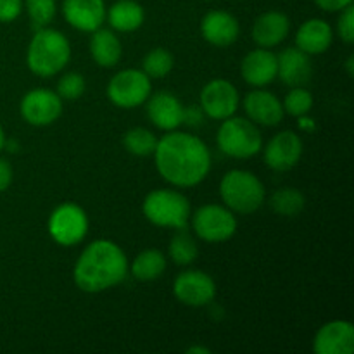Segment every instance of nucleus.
I'll return each instance as SVG.
<instances>
[{
    "mask_svg": "<svg viewBox=\"0 0 354 354\" xmlns=\"http://www.w3.org/2000/svg\"><path fill=\"white\" fill-rule=\"evenodd\" d=\"M154 162L159 175L180 189L196 187L211 169V154L199 137L171 130L158 140Z\"/></svg>",
    "mask_w": 354,
    "mask_h": 354,
    "instance_id": "obj_1",
    "label": "nucleus"
},
{
    "mask_svg": "<svg viewBox=\"0 0 354 354\" xmlns=\"http://www.w3.org/2000/svg\"><path fill=\"white\" fill-rule=\"evenodd\" d=\"M128 259L120 245L99 239L83 249L73 270V280L83 292H102L124 280Z\"/></svg>",
    "mask_w": 354,
    "mask_h": 354,
    "instance_id": "obj_2",
    "label": "nucleus"
},
{
    "mask_svg": "<svg viewBox=\"0 0 354 354\" xmlns=\"http://www.w3.org/2000/svg\"><path fill=\"white\" fill-rule=\"evenodd\" d=\"M71 57L68 38L57 30L45 26L37 30L26 52L28 68L33 75L50 78L64 69Z\"/></svg>",
    "mask_w": 354,
    "mask_h": 354,
    "instance_id": "obj_3",
    "label": "nucleus"
},
{
    "mask_svg": "<svg viewBox=\"0 0 354 354\" xmlns=\"http://www.w3.org/2000/svg\"><path fill=\"white\" fill-rule=\"evenodd\" d=\"M220 194L225 206L241 214H251L265 203V187L258 176L244 169H232L221 178Z\"/></svg>",
    "mask_w": 354,
    "mask_h": 354,
    "instance_id": "obj_4",
    "label": "nucleus"
},
{
    "mask_svg": "<svg viewBox=\"0 0 354 354\" xmlns=\"http://www.w3.org/2000/svg\"><path fill=\"white\" fill-rule=\"evenodd\" d=\"M144 216L158 227L185 230L190 216V204L183 194L175 190H152L144 201Z\"/></svg>",
    "mask_w": 354,
    "mask_h": 354,
    "instance_id": "obj_5",
    "label": "nucleus"
},
{
    "mask_svg": "<svg viewBox=\"0 0 354 354\" xmlns=\"http://www.w3.org/2000/svg\"><path fill=\"white\" fill-rule=\"evenodd\" d=\"M218 147L235 159H249L263 147L261 133L251 120L227 118L218 130Z\"/></svg>",
    "mask_w": 354,
    "mask_h": 354,
    "instance_id": "obj_6",
    "label": "nucleus"
},
{
    "mask_svg": "<svg viewBox=\"0 0 354 354\" xmlns=\"http://www.w3.org/2000/svg\"><path fill=\"white\" fill-rule=\"evenodd\" d=\"M151 78L140 69H123L111 78L107 95L114 106L133 109L151 97Z\"/></svg>",
    "mask_w": 354,
    "mask_h": 354,
    "instance_id": "obj_7",
    "label": "nucleus"
},
{
    "mask_svg": "<svg viewBox=\"0 0 354 354\" xmlns=\"http://www.w3.org/2000/svg\"><path fill=\"white\" fill-rule=\"evenodd\" d=\"M192 227L197 237L204 242H225L237 232V220L228 207L206 204L199 207L192 218Z\"/></svg>",
    "mask_w": 354,
    "mask_h": 354,
    "instance_id": "obj_8",
    "label": "nucleus"
},
{
    "mask_svg": "<svg viewBox=\"0 0 354 354\" xmlns=\"http://www.w3.org/2000/svg\"><path fill=\"white\" fill-rule=\"evenodd\" d=\"M88 220L85 211L73 203H64L55 207L48 220V232L61 245H75L85 239Z\"/></svg>",
    "mask_w": 354,
    "mask_h": 354,
    "instance_id": "obj_9",
    "label": "nucleus"
},
{
    "mask_svg": "<svg viewBox=\"0 0 354 354\" xmlns=\"http://www.w3.org/2000/svg\"><path fill=\"white\" fill-rule=\"evenodd\" d=\"M21 116L33 127H47L62 114V99L48 88L30 90L21 100Z\"/></svg>",
    "mask_w": 354,
    "mask_h": 354,
    "instance_id": "obj_10",
    "label": "nucleus"
},
{
    "mask_svg": "<svg viewBox=\"0 0 354 354\" xmlns=\"http://www.w3.org/2000/svg\"><path fill=\"white\" fill-rule=\"evenodd\" d=\"M173 292L180 303L199 308L206 306L214 299L216 286L207 273L199 272V270H189L176 277L175 283H173Z\"/></svg>",
    "mask_w": 354,
    "mask_h": 354,
    "instance_id": "obj_11",
    "label": "nucleus"
},
{
    "mask_svg": "<svg viewBox=\"0 0 354 354\" xmlns=\"http://www.w3.org/2000/svg\"><path fill=\"white\" fill-rule=\"evenodd\" d=\"M241 97L227 80H213L201 92V107L211 120H227L237 111Z\"/></svg>",
    "mask_w": 354,
    "mask_h": 354,
    "instance_id": "obj_12",
    "label": "nucleus"
},
{
    "mask_svg": "<svg viewBox=\"0 0 354 354\" xmlns=\"http://www.w3.org/2000/svg\"><path fill=\"white\" fill-rule=\"evenodd\" d=\"M303 156V140L294 131H280L265 147V162L275 171H289Z\"/></svg>",
    "mask_w": 354,
    "mask_h": 354,
    "instance_id": "obj_13",
    "label": "nucleus"
},
{
    "mask_svg": "<svg viewBox=\"0 0 354 354\" xmlns=\"http://www.w3.org/2000/svg\"><path fill=\"white\" fill-rule=\"evenodd\" d=\"M317 354H351L354 351V327L351 322L334 320L325 324L315 335Z\"/></svg>",
    "mask_w": 354,
    "mask_h": 354,
    "instance_id": "obj_14",
    "label": "nucleus"
},
{
    "mask_svg": "<svg viewBox=\"0 0 354 354\" xmlns=\"http://www.w3.org/2000/svg\"><path fill=\"white\" fill-rule=\"evenodd\" d=\"M104 0H64L62 14L73 28L80 31H95L106 21Z\"/></svg>",
    "mask_w": 354,
    "mask_h": 354,
    "instance_id": "obj_15",
    "label": "nucleus"
},
{
    "mask_svg": "<svg viewBox=\"0 0 354 354\" xmlns=\"http://www.w3.org/2000/svg\"><path fill=\"white\" fill-rule=\"evenodd\" d=\"M311 68L310 55L297 47H289L277 55V76L289 86H304L310 83Z\"/></svg>",
    "mask_w": 354,
    "mask_h": 354,
    "instance_id": "obj_16",
    "label": "nucleus"
},
{
    "mask_svg": "<svg viewBox=\"0 0 354 354\" xmlns=\"http://www.w3.org/2000/svg\"><path fill=\"white\" fill-rule=\"evenodd\" d=\"M149 120L159 130H176L185 121V109L182 102L169 92H158L147 102Z\"/></svg>",
    "mask_w": 354,
    "mask_h": 354,
    "instance_id": "obj_17",
    "label": "nucleus"
},
{
    "mask_svg": "<svg viewBox=\"0 0 354 354\" xmlns=\"http://www.w3.org/2000/svg\"><path fill=\"white\" fill-rule=\"evenodd\" d=\"M244 109L252 123L263 127H277L283 118V106L272 92L254 90L244 99Z\"/></svg>",
    "mask_w": 354,
    "mask_h": 354,
    "instance_id": "obj_18",
    "label": "nucleus"
},
{
    "mask_svg": "<svg viewBox=\"0 0 354 354\" xmlns=\"http://www.w3.org/2000/svg\"><path fill=\"white\" fill-rule=\"evenodd\" d=\"M201 31L206 41L214 47H228L234 44L241 33L239 21L225 10H211L203 17Z\"/></svg>",
    "mask_w": 354,
    "mask_h": 354,
    "instance_id": "obj_19",
    "label": "nucleus"
},
{
    "mask_svg": "<svg viewBox=\"0 0 354 354\" xmlns=\"http://www.w3.org/2000/svg\"><path fill=\"white\" fill-rule=\"evenodd\" d=\"M241 73L249 85H268L277 78V55L266 48L251 50L242 61Z\"/></svg>",
    "mask_w": 354,
    "mask_h": 354,
    "instance_id": "obj_20",
    "label": "nucleus"
},
{
    "mask_svg": "<svg viewBox=\"0 0 354 354\" xmlns=\"http://www.w3.org/2000/svg\"><path fill=\"white\" fill-rule=\"evenodd\" d=\"M289 17L280 10H268L254 21L252 40L261 48H272L286 40L289 35Z\"/></svg>",
    "mask_w": 354,
    "mask_h": 354,
    "instance_id": "obj_21",
    "label": "nucleus"
},
{
    "mask_svg": "<svg viewBox=\"0 0 354 354\" xmlns=\"http://www.w3.org/2000/svg\"><path fill=\"white\" fill-rule=\"evenodd\" d=\"M334 40V33L327 21L324 19H308L301 24L296 35L297 48L306 52L308 55L324 54Z\"/></svg>",
    "mask_w": 354,
    "mask_h": 354,
    "instance_id": "obj_22",
    "label": "nucleus"
},
{
    "mask_svg": "<svg viewBox=\"0 0 354 354\" xmlns=\"http://www.w3.org/2000/svg\"><path fill=\"white\" fill-rule=\"evenodd\" d=\"M92 40H90V54H92L93 61L102 68H113L120 62L123 48H121V41L116 35L111 30H99L92 31Z\"/></svg>",
    "mask_w": 354,
    "mask_h": 354,
    "instance_id": "obj_23",
    "label": "nucleus"
},
{
    "mask_svg": "<svg viewBox=\"0 0 354 354\" xmlns=\"http://www.w3.org/2000/svg\"><path fill=\"white\" fill-rule=\"evenodd\" d=\"M106 17L114 30L130 33V31L138 30L144 24L145 12L144 7L135 0H118L109 7Z\"/></svg>",
    "mask_w": 354,
    "mask_h": 354,
    "instance_id": "obj_24",
    "label": "nucleus"
},
{
    "mask_svg": "<svg viewBox=\"0 0 354 354\" xmlns=\"http://www.w3.org/2000/svg\"><path fill=\"white\" fill-rule=\"evenodd\" d=\"M166 270V258L161 251L156 249H147L142 251L131 265V273L140 282H151L161 277Z\"/></svg>",
    "mask_w": 354,
    "mask_h": 354,
    "instance_id": "obj_25",
    "label": "nucleus"
},
{
    "mask_svg": "<svg viewBox=\"0 0 354 354\" xmlns=\"http://www.w3.org/2000/svg\"><path fill=\"white\" fill-rule=\"evenodd\" d=\"M270 206L280 216H296L304 209V196L292 187H283L273 192Z\"/></svg>",
    "mask_w": 354,
    "mask_h": 354,
    "instance_id": "obj_26",
    "label": "nucleus"
},
{
    "mask_svg": "<svg viewBox=\"0 0 354 354\" xmlns=\"http://www.w3.org/2000/svg\"><path fill=\"white\" fill-rule=\"evenodd\" d=\"M124 149H127L130 154L138 156V158H145V156L154 154L156 145H158V138L154 137L152 131H149L147 128H131L124 133L123 138Z\"/></svg>",
    "mask_w": 354,
    "mask_h": 354,
    "instance_id": "obj_27",
    "label": "nucleus"
},
{
    "mask_svg": "<svg viewBox=\"0 0 354 354\" xmlns=\"http://www.w3.org/2000/svg\"><path fill=\"white\" fill-rule=\"evenodd\" d=\"M173 55L171 52L166 48H152L142 61V71L149 76V78H165L169 75L173 69Z\"/></svg>",
    "mask_w": 354,
    "mask_h": 354,
    "instance_id": "obj_28",
    "label": "nucleus"
},
{
    "mask_svg": "<svg viewBox=\"0 0 354 354\" xmlns=\"http://www.w3.org/2000/svg\"><path fill=\"white\" fill-rule=\"evenodd\" d=\"M169 258L176 263V265H190L199 256V248H197L196 241L190 237L187 232H178L175 237L169 242Z\"/></svg>",
    "mask_w": 354,
    "mask_h": 354,
    "instance_id": "obj_29",
    "label": "nucleus"
},
{
    "mask_svg": "<svg viewBox=\"0 0 354 354\" xmlns=\"http://www.w3.org/2000/svg\"><path fill=\"white\" fill-rule=\"evenodd\" d=\"M24 7L35 30L48 26L55 16V0H24Z\"/></svg>",
    "mask_w": 354,
    "mask_h": 354,
    "instance_id": "obj_30",
    "label": "nucleus"
},
{
    "mask_svg": "<svg viewBox=\"0 0 354 354\" xmlns=\"http://www.w3.org/2000/svg\"><path fill=\"white\" fill-rule=\"evenodd\" d=\"M282 106L283 113H289L290 116H306L311 111V107H313V95H311L306 88H303V86H294V88L287 93Z\"/></svg>",
    "mask_w": 354,
    "mask_h": 354,
    "instance_id": "obj_31",
    "label": "nucleus"
},
{
    "mask_svg": "<svg viewBox=\"0 0 354 354\" xmlns=\"http://www.w3.org/2000/svg\"><path fill=\"white\" fill-rule=\"evenodd\" d=\"M85 92V78L80 73H68L57 83V95L61 99L75 100Z\"/></svg>",
    "mask_w": 354,
    "mask_h": 354,
    "instance_id": "obj_32",
    "label": "nucleus"
},
{
    "mask_svg": "<svg viewBox=\"0 0 354 354\" xmlns=\"http://www.w3.org/2000/svg\"><path fill=\"white\" fill-rule=\"evenodd\" d=\"M337 31L339 37L342 38V41L346 44H353L354 41V7L353 3L348 6L346 9L341 10V17H339L337 23Z\"/></svg>",
    "mask_w": 354,
    "mask_h": 354,
    "instance_id": "obj_33",
    "label": "nucleus"
},
{
    "mask_svg": "<svg viewBox=\"0 0 354 354\" xmlns=\"http://www.w3.org/2000/svg\"><path fill=\"white\" fill-rule=\"evenodd\" d=\"M23 10V0H0V23H12Z\"/></svg>",
    "mask_w": 354,
    "mask_h": 354,
    "instance_id": "obj_34",
    "label": "nucleus"
},
{
    "mask_svg": "<svg viewBox=\"0 0 354 354\" xmlns=\"http://www.w3.org/2000/svg\"><path fill=\"white\" fill-rule=\"evenodd\" d=\"M12 183V166L7 159L0 158V194L6 192Z\"/></svg>",
    "mask_w": 354,
    "mask_h": 354,
    "instance_id": "obj_35",
    "label": "nucleus"
},
{
    "mask_svg": "<svg viewBox=\"0 0 354 354\" xmlns=\"http://www.w3.org/2000/svg\"><path fill=\"white\" fill-rule=\"evenodd\" d=\"M320 9L328 10V12H339V10L346 9L348 6H351L353 0H313Z\"/></svg>",
    "mask_w": 354,
    "mask_h": 354,
    "instance_id": "obj_36",
    "label": "nucleus"
},
{
    "mask_svg": "<svg viewBox=\"0 0 354 354\" xmlns=\"http://www.w3.org/2000/svg\"><path fill=\"white\" fill-rule=\"evenodd\" d=\"M301 130H306V131H313L315 130V121L311 118L306 116H299V121H297Z\"/></svg>",
    "mask_w": 354,
    "mask_h": 354,
    "instance_id": "obj_37",
    "label": "nucleus"
},
{
    "mask_svg": "<svg viewBox=\"0 0 354 354\" xmlns=\"http://www.w3.org/2000/svg\"><path fill=\"white\" fill-rule=\"evenodd\" d=\"M187 354H211V351L204 346H192V348L187 349Z\"/></svg>",
    "mask_w": 354,
    "mask_h": 354,
    "instance_id": "obj_38",
    "label": "nucleus"
},
{
    "mask_svg": "<svg viewBox=\"0 0 354 354\" xmlns=\"http://www.w3.org/2000/svg\"><path fill=\"white\" fill-rule=\"evenodd\" d=\"M346 69H348V75H354V55H349L348 61H346Z\"/></svg>",
    "mask_w": 354,
    "mask_h": 354,
    "instance_id": "obj_39",
    "label": "nucleus"
},
{
    "mask_svg": "<svg viewBox=\"0 0 354 354\" xmlns=\"http://www.w3.org/2000/svg\"><path fill=\"white\" fill-rule=\"evenodd\" d=\"M3 147H6V135H3V128L2 124H0V151H2Z\"/></svg>",
    "mask_w": 354,
    "mask_h": 354,
    "instance_id": "obj_40",
    "label": "nucleus"
},
{
    "mask_svg": "<svg viewBox=\"0 0 354 354\" xmlns=\"http://www.w3.org/2000/svg\"><path fill=\"white\" fill-rule=\"evenodd\" d=\"M206 2H211V0H206Z\"/></svg>",
    "mask_w": 354,
    "mask_h": 354,
    "instance_id": "obj_41",
    "label": "nucleus"
}]
</instances>
